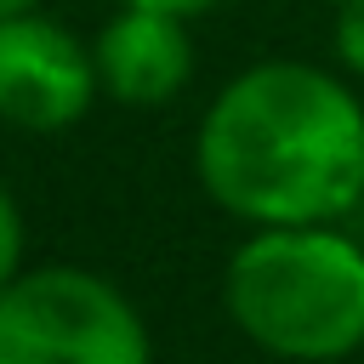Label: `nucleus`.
I'll return each instance as SVG.
<instances>
[{"mask_svg": "<svg viewBox=\"0 0 364 364\" xmlns=\"http://www.w3.org/2000/svg\"><path fill=\"white\" fill-rule=\"evenodd\" d=\"M222 301L262 353L336 364L364 347V245L336 222L256 228L222 273Z\"/></svg>", "mask_w": 364, "mask_h": 364, "instance_id": "f03ea898", "label": "nucleus"}, {"mask_svg": "<svg viewBox=\"0 0 364 364\" xmlns=\"http://www.w3.org/2000/svg\"><path fill=\"white\" fill-rule=\"evenodd\" d=\"M23 273V216H17V199L11 188L0 182V290Z\"/></svg>", "mask_w": 364, "mask_h": 364, "instance_id": "423d86ee", "label": "nucleus"}, {"mask_svg": "<svg viewBox=\"0 0 364 364\" xmlns=\"http://www.w3.org/2000/svg\"><path fill=\"white\" fill-rule=\"evenodd\" d=\"M17 11H40V0H0V17H17Z\"/></svg>", "mask_w": 364, "mask_h": 364, "instance_id": "1a4fd4ad", "label": "nucleus"}, {"mask_svg": "<svg viewBox=\"0 0 364 364\" xmlns=\"http://www.w3.org/2000/svg\"><path fill=\"white\" fill-rule=\"evenodd\" d=\"M97 51L46 11L0 17V119L17 131H68L91 114Z\"/></svg>", "mask_w": 364, "mask_h": 364, "instance_id": "20e7f679", "label": "nucleus"}, {"mask_svg": "<svg viewBox=\"0 0 364 364\" xmlns=\"http://www.w3.org/2000/svg\"><path fill=\"white\" fill-rule=\"evenodd\" d=\"M353 233H358V245H364V199H358V210H353Z\"/></svg>", "mask_w": 364, "mask_h": 364, "instance_id": "9d476101", "label": "nucleus"}, {"mask_svg": "<svg viewBox=\"0 0 364 364\" xmlns=\"http://www.w3.org/2000/svg\"><path fill=\"white\" fill-rule=\"evenodd\" d=\"M119 6H142V11H165V17H199V11H210L216 0H119Z\"/></svg>", "mask_w": 364, "mask_h": 364, "instance_id": "6e6552de", "label": "nucleus"}, {"mask_svg": "<svg viewBox=\"0 0 364 364\" xmlns=\"http://www.w3.org/2000/svg\"><path fill=\"white\" fill-rule=\"evenodd\" d=\"M97 80L108 97L131 102V108H159L171 102L188 74H193V46H188V28L182 17H165V11H142V6H119L97 40Z\"/></svg>", "mask_w": 364, "mask_h": 364, "instance_id": "39448f33", "label": "nucleus"}, {"mask_svg": "<svg viewBox=\"0 0 364 364\" xmlns=\"http://www.w3.org/2000/svg\"><path fill=\"white\" fill-rule=\"evenodd\" d=\"M0 364H148V324L85 267H34L0 290Z\"/></svg>", "mask_w": 364, "mask_h": 364, "instance_id": "7ed1b4c3", "label": "nucleus"}, {"mask_svg": "<svg viewBox=\"0 0 364 364\" xmlns=\"http://www.w3.org/2000/svg\"><path fill=\"white\" fill-rule=\"evenodd\" d=\"M336 57L341 68H353L364 80V0H341V17H336Z\"/></svg>", "mask_w": 364, "mask_h": 364, "instance_id": "0eeeda50", "label": "nucleus"}, {"mask_svg": "<svg viewBox=\"0 0 364 364\" xmlns=\"http://www.w3.org/2000/svg\"><path fill=\"white\" fill-rule=\"evenodd\" d=\"M193 165L205 193L250 228L341 222L364 199V108L313 63H250L205 108Z\"/></svg>", "mask_w": 364, "mask_h": 364, "instance_id": "f257e3e1", "label": "nucleus"}]
</instances>
